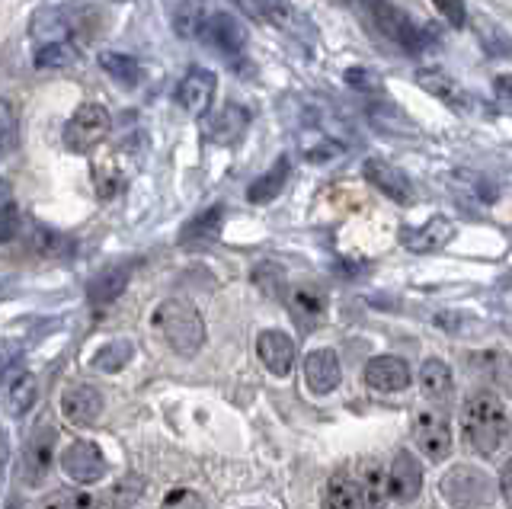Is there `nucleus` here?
I'll use <instances>...</instances> for the list:
<instances>
[{
    "instance_id": "nucleus-14",
    "label": "nucleus",
    "mask_w": 512,
    "mask_h": 509,
    "mask_svg": "<svg viewBox=\"0 0 512 509\" xmlns=\"http://www.w3.org/2000/svg\"><path fill=\"white\" fill-rule=\"evenodd\" d=\"M61 413L74 426H93L103 413V397L93 385H71L61 394Z\"/></svg>"
},
{
    "instance_id": "nucleus-37",
    "label": "nucleus",
    "mask_w": 512,
    "mask_h": 509,
    "mask_svg": "<svg viewBox=\"0 0 512 509\" xmlns=\"http://www.w3.org/2000/svg\"><path fill=\"white\" fill-rule=\"evenodd\" d=\"M16 148V116L7 100H0V157Z\"/></svg>"
},
{
    "instance_id": "nucleus-27",
    "label": "nucleus",
    "mask_w": 512,
    "mask_h": 509,
    "mask_svg": "<svg viewBox=\"0 0 512 509\" xmlns=\"http://www.w3.org/2000/svg\"><path fill=\"white\" fill-rule=\"evenodd\" d=\"M324 509H359V490H356V477L349 471H336L330 474V481L324 487V497H320Z\"/></svg>"
},
{
    "instance_id": "nucleus-11",
    "label": "nucleus",
    "mask_w": 512,
    "mask_h": 509,
    "mask_svg": "<svg viewBox=\"0 0 512 509\" xmlns=\"http://www.w3.org/2000/svg\"><path fill=\"white\" fill-rule=\"evenodd\" d=\"M423 490V468L413 458V452L400 449L394 455V465L388 471V497L397 503H413Z\"/></svg>"
},
{
    "instance_id": "nucleus-23",
    "label": "nucleus",
    "mask_w": 512,
    "mask_h": 509,
    "mask_svg": "<svg viewBox=\"0 0 512 509\" xmlns=\"http://www.w3.org/2000/svg\"><path fill=\"white\" fill-rule=\"evenodd\" d=\"M221 228H224V209L212 205V209H205L186 221L180 231V244H212L221 237Z\"/></svg>"
},
{
    "instance_id": "nucleus-45",
    "label": "nucleus",
    "mask_w": 512,
    "mask_h": 509,
    "mask_svg": "<svg viewBox=\"0 0 512 509\" xmlns=\"http://www.w3.org/2000/svg\"><path fill=\"white\" fill-rule=\"evenodd\" d=\"M119 4H125V0H119Z\"/></svg>"
},
{
    "instance_id": "nucleus-28",
    "label": "nucleus",
    "mask_w": 512,
    "mask_h": 509,
    "mask_svg": "<svg viewBox=\"0 0 512 509\" xmlns=\"http://www.w3.org/2000/svg\"><path fill=\"white\" fill-rule=\"evenodd\" d=\"M420 388L426 397L432 401H445L448 394L455 388V378H452V369L442 362V359H426L420 365Z\"/></svg>"
},
{
    "instance_id": "nucleus-7",
    "label": "nucleus",
    "mask_w": 512,
    "mask_h": 509,
    "mask_svg": "<svg viewBox=\"0 0 512 509\" xmlns=\"http://www.w3.org/2000/svg\"><path fill=\"white\" fill-rule=\"evenodd\" d=\"M413 439L429 461H445L452 455V429H448L445 413L423 410L413 417Z\"/></svg>"
},
{
    "instance_id": "nucleus-39",
    "label": "nucleus",
    "mask_w": 512,
    "mask_h": 509,
    "mask_svg": "<svg viewBox=\"0 0 512 509\" xmlns=\"http://www.w3.org/2000/svg\"><path fill=\"white\" fill-rule=\"evenodd\" d=\"M432 7L439 10V17L448 23L461 29L464 23H468V10H464V0H432Z\"/></svg>"
},
{
    "instance_id": "nucleus-35",
    "label": "nucleus",
    "mask_w": 512,
    "mask_h": 509,
    "mask_svg": "<svg viewBox=\"0 0 512 509\" xmlns=\"http://www.w3.org/2000/svg\"><path fill=\"white\" fill-rule=\"evenodd\" d=\"M253 282L260 285L266 295H285V273L276 263H263L260 269H253Z\"/></svg>"
},
{
    "instance_id": "nucleus-26",
    "label": "nucleus",
    "mask_w": 512,
    "mask_h": 509,
    "mask_svg": "<svg viewBox=\"0 0 512 509\" xmlns=\"http://www.w3.org/2000/svg\"><path fill=\"white\" fill-rule=\"evenodd\" d=\"M288 173H292V164H288V157H279L276 164H272L260 180H256L250 189H247V199L253 205H266L272 199H279V193L288 183Z\"/></svg>"
},
{
    "instance_id": "nucleus-1",
    "label": "nucleus",
    "mask_w": 512,
    "mask_h": 509,
    "mask_svg": "<svg viewBox=\"0 0 512 509\" xmlns=\"http://www.w3.org/2000/svg\"><path fill=\"white\" fill-rule=\"evenodd\" d=\"M461 429L474 452L493 455L500 449L509 436V417H506V404L500 401V394L477 391L474 397H468L461 410Z\"/></svg>"
},
{
    "instance_id": "nucleus-3",
    "label": "nucleus",
    "mask_w": 512,
    "mask_h": 509,
    "mask_svg": "<svg viewBox=\"0 0 512 509\" xmlns=\"http://www.w3.org/2000/svg\"><path fill=\"white\" fill-rule=\"evenodd\" d=\"M154 327L160 330V337L167 340L173 353H180L192 359L205 343V321L199 308L186 298H167L160 301L154 311Z\"/></svg>"
},
{
    "instance_id": "nucleus-33",
    "label": "nucleus",
    "mask_w": 512,
    "mask_h": 509,
    "mask_svg": "<svg viewBox=\"0 0 512 509\" xmlns=\"http://www.w3.org/2000/svg\"><path fill=\"white\" fill-rule=\"evenodd\" d=\"M93 183H96V196L112 199L125 186V173L116 170V164H112V161H100L93 167Z\"/></svg>"
},
{
    "instance_id": "nucleus-16",
    "label": "nucleus",
    "mask_w": 512,
    "mask_h": 509,
    "mask_svg": "<svg viewBox=\"0 0 512 509\" xmlns=\"http://www.w3.org/2000/svg\"><path fill=\"white\" fill-rule=\"evenodd\" d=\"M455 237V225L445 215L429 218L420 228H404L400 231V244L413 253H439L448 241Z\"/></svg>"
},
{
    "instance_id": "nucleus-12",
    "label": "nucleus",
    "mask_w": 512,
    "mask_h": 509,
    "mask_svg": "<svg viewBox=\"0 0 512 509\" xmlns=\"http://www.w3.org/2000/svg\"><path fill=\"white\" fill-rule=\"evenodd\" d=\"M256 356L266 365V369L276 375V378H285L288 372L295 369V356H298V346L295 340L288 337L282 330H263L260 340H256Z\"/></svg>"
},
{
    "instance_id": "nucleus-40",
    "label": "nucleus",
    "mask_w": 512,
    "mask_h": 509,
    "mask_svg": "<svg viewBox=\"0 0 512 509\" xmlns=\"http://www.w3.org/2000/svg\"><path fill=\"white\" fill-rule=\"evenodd\" d=\"M16 231H20V212L13 202H0V244L16 237Z\"/></svg>"
},
{
    "instance_id": "nucleus-44",
    "label": "nucleus",
    "mask_w": 512,
    "mask_h": 509,
    "mask_svg": "<svg viewBox=\"0 0 512 509\" xmlns=\"http://www.w3.org/2000/svg\"><path fill=\"white\" fill-rule=\"evenodd\" d=\"M496 87H500V100H509V77H500Z\"/></svg>"
},
{
    "instance_id": "nucleus-29",
    "label": "nucleus",
    "mask_w": 512,
    "mask_h": 509,
    "mask_svg": "<svg viewBox=\"0 0 512 509\" xmlns=\"http://www.w3.org/2000/svg\"><path fill=\"white\" fill-rule=\"evenodd\" d=\"M208 20L205 0H180L173 7V33L180 39H196Z\"/></svg>"
},
{
    "instance_id": "nucleus-8",
    "label": "nucleus",
    "mask_w": 512,
    "mask_h": 509,
    "mask_svg": "<svg viewBox=\"0 0 512 509\" xmlns=\"http://www.w3.org/2000/svg\"><path fill=\"white\" fill-rule=\"evenodd\" d=\"M61 471L68 474L74 484H96L106 477V458L93 442L77 439L61 452Z\"/></svg>"
},
{
    "instance_id": "nucleus-31",
    "label": "nucleus",
    "mask_w": 512,
    "mask_h": 509,
    "mask_svg": "<svg viewBox=\"0 0 512 509\" xmlns=\"http://www.w3.org/2000/svg\"><path fill=\"white\" fill-rule=\"evenodd\" d=\"M100 65L103 71L112 77L116 84L122 87H135L141 81V65L132 55H122V52H100Z\"/></svg>"
},
{
    "instance_id": "nucleus-41",
    "label": "nucleus",
    "mask_w": 512,
    "mask_h": 509,
    "mask_svg": "<svg viewBox=\"0 0 512 509\" xmlns=\"http://www.w3.org/2000/svg\"><path fill=\"white\" fill-rule=\"evenodd\" d=\"M20 356H23V343L20 340H10V337L0 340V378H4L16 362H20Z\"/></svg>"
},
{
    "instance_id": "nucleus-10",
    "label": "nucleus",
    "mask_w": 512,
    "mask_h": 509,
    "mask_svg": "<svg viewBox=\"0 0 512 509\" xmlns=\"http://www.w3.org/2000/svg\"><path fill=\"white\" fill-rule=\"evenodd\" d=\"M215 90H218V77L205 68H192L180 87H176V103H180L189 116H205L208 109H212V100H215Z\"/></svg>"
},
{
    "instance_id": "nucleus-30",
    "label": "nucleus",
    "mask_w": 512,
    "mask_h": 509,
    "mask_svg": "<svg viewBox=\"0 0 512 509\" xmlns=\"http://www.w3.org/2000/svg\"><path fill=\"white\" fill-rule=\"evenodd\" d=\"M77 58H80L77 42L61 39V42H42L32 61H36L39 71H61V68H71Z\"/></svg>"
},
{
    "instance_id": "nucleus-18",
    "label": "nucleus",
    "mask_w": 512,
    "mask_h": 509,
    "mask_svg": "<svg viewBox=\"0 0 512 509\" xmlns=\"http://www.w3.org/2000/svg\"><path fill=\"white\" fill-rule=\"evenodd\" d=\"M199 36L224 55H240L247 45V29L240 26L231 13H215V17H208Z\"/></svg>"
},
{
    "instance_id": "nucleus-17",
    "label": "nucleus",
    "mask_w": 512,
    "mask_h": 509,
    "mask_svg": "<svg viewBox=\"0 0 512 509\" xmlns=\"http://www.w3.org/2000/svg\"><path fill=\"white\" fill-rule=\"evenodd\" d=\"M365 385L384 394L404 391L410 385V365L400 356H375L365 365Z\"/></svg>"
},
{
    "instance_id": "nucleus-21",
    "label": "nucleus",
    "mask_w": 512,
    "mask_h": 509,
    "mask_svg": "<svg viewBox=\"0 0 512 509\" xmlns=\"http://www.w3.org/2000/svg\"><path fill=\"white\" fill-rule=\"evenodd\" d=\"M416 84H420L429 97H436L442 100L445 106H452L455 113H464V109L471 106V97H468V90H464L455 77H448L445 71H429L423 68L420 74H416Z\"/></svg>"
},
{
    "instance_id": "nucleus-2",
    "label": "nucleus",
    "mask_w": 512,
    "mask_h": 509,
    "mask_svg": "<svg viewBox=\"0 0 512 509\" xmlns=\"http://www.w3.org/2000/svg\"><path fill=\"white\" fill-rule=\"evenodd\" d=\"M359 7L365 10L368 23H372L384 39L400 45L407 55H423L436 45V36L429 33V26L413 20L407 10L394 7L391 0H359Z\"/></svg>"
},
{
    "instance_id": "nucleus-4",
    "label": "nucleus",
    "mask_w": 512,
    "mask_h": 509,
    "mask_svg": "<svg viewBox=\"0 0 512 509\" xmlns=\"http://www.w3.org/2000/svg\"><path fill=\"white\" fill-rule=\"evenodd\" d=\"M442 497L455 509H490L493 484L477 468H452L442 477Z\"/></svg>"
},
{
    "instance_id": "nucleus-34",
    "label": "nucleus",
    "mask_w": 512,
    "mask_h": 509,
    "mask_svg": "<svg viewBox=\"0 0 512 509\" xmlns=\"http://www.w3.org/2000/svg\"><path fill=\"white\" fill-rule=\"evenodd\" d=\"M39 509H96V500L87 490H58L52 497H45Z\"/></svg>"
},
{
    "instance_id": "nucleus-43",
    "label": "nucleus",
    "mask_w": 512,
    "mask_h": 509,
    "mask_svg": "<svg viewBox=\"0 0 512 509\" xmlns=\"http://www.w3.org/2000/svg\"><path fill=\"white\" fill-rule=\"evenodd\" d=\"M7 465H10V442L4 429H0V484H4V477H7Z\"/></svg>"
},
{
    "instance_id": "nucleus-38",
    "label": "nucleus",
    "mask_w": 512,
    "mask_h": 509,
    "mask_svg": "<svg viewBox=\"0 0 512 509\" xmlns=\"http://www.w3.org/2000/svg\"><path fill=\"white\" fill-rule=\"evenodd\" d=\"M160 509H208L205 500L199 497L196 490H189V487H173L167 497H164V506Z\"/></svg>"
},
{
    "instance_id": "nucleus-25",
    "label": "nucleus",
    "mask_w": 512,
    "mask_h": 509,
    "mask_svg": "<svg viewBox=\"0 0 512 509\" xmlns=\"http://www.w3.org/2000/svg\"><path fill=\"white\" fill-rule=\"evenodd\" d=\"M36 401H39V378L29 375V372L16 375L10 381L7 394H4V407H7L10 417H16V420L26 417V413L36 407Z\"/></svg>"
},
{
    "instance_id": "nucleus-13",
    "label": "nucleus",
    "mask_w": 512,
    "mask_h": 509,
    "mask_svg": "<svg viewBox=\"0 0 512 509\" xmlns=\"http://www.w3.org/2000/svg\"><path fill=\"white\" fill-rule=\"evenodd\" d=\"M304 381H308L311 394H330L340 388L343 381V365L333 349H311L304 356Z\"/></svg>"
},
{
    "instance_id": "nucleus-20",
    "label": "nucleus",
    "mask_w": 512,
    "mask_h": 509,
    "mask_svg": "<svg viewBox=\"0 0 512 509\" xmlns=\"http://www.w3.org/2000/svg\"><path fill=\"white\" fill-rule=\"evenodd\" d=\"M356 490H359V509H388V471L375 458L362 461Z\"/></svg>"
},
{
    "instance_id": "nucleus-32",
    "label": "nucleus",
    "mask_w": 512,
    "mask_h": 509,
    "mask_svg": "<svg viewBox=\"0 0 512 509\" xmlns=\"http://www.w3.org/2000/svg\"><path fill=\"white\" fill-rule=\"evenodd\" d=\"M132 353L135 349L128 340H112L93 356V369L96 372H119V369H125V362H132Z\"/></svg>"
},
{
    "instance_id": "nucleus-42",
    "label": "nucleus",
    "mask_w": 512,
    "mask_h": 509,
    "mask_svg": "<svg viewBox=\"0 0 512 509\" xmlns=\"http://www.w3.org/2000/svg\"><path fill=\"white\" fill-rule=\"evenodd\" d=\"M346 84L349 87H356V90H365V93H375L381 90V81L372 74V71H365V68H349L346 71Z\"/></svg>"
},
{
    "instance_id": "nucleus-19",
    "label": "nucleus",
    "mask_w": 512,
    "mask_h": 509,
    "mask_svg": "<svg viewBox=\"0 0 512 509\" xmlns=\"http://www.w3.org/2000/svg\"><path fill=\"white\" fill-rule=\"evenodd\" d=\"M128 279H132V266H128V263H112V266L100 269V273L87 282V301L93 308L112 305V301L125 292Z\"/></svg>"
},
{
    "instance_id": "nucleus-6",
    "label": "nucleus",
    "mask_w": 512,
    "mask_h": 509,
    "mask_svg": "<svg viewBox=\"0 0 512 509\" xmlns=\"http://www.w3.org/2000/svg\"><path fill=\"white\" fill-rule=\"evenodd\" d=\"M55 439L58 429L52 423H39L32 429V436L23 445V481L29 487H39L48 471L55 465Z\"/></svg>"
},
{
    "instance_id": "nucleus-9",
    "label": "nucleus",
    "mask_w": 512,
    "mask_h": 509,
    "mask_svg": "<svg viewBox=\"0 0 512 509\" xmlns=\"http://www.w3.org/2000/svg\"><path fill=\"white\" fill-rule=\"evenodd\" d=\"M362 177L397 205H413V199H416L407 173L394 164H388V161H381V157H368V161L362 164Z\"/></svg>"
},
{
    "instance_id": "nucleus-5",
    "label": "nucleus",
    "mask_w": 512,
    "mask_h": 509,
    "mask_svg": "<svg viewBox=\"0 0 512 509\" xmlns=\"http://www.w3.org/2000/svg\"><path fill=\"white\" fill-rule=\"evenodd\" d=\"M109 113L100 103H84L64 125V148L74 154H90L109 135Z\"/></svg>"
},
{
    "instance_id": "nucleus-24",
    "label": "nucleus",
    "mask_w": 512,
    "mask_h": 509,
    "mask_svg": "<svg viewBox=\"0 0 512 509\" xmlns=\"http://www.w3.org/2000/svg\"><path fill=\"white\" fill-rule=\"evenodd\" d=\"M234 4L244 10L250 20L276 26V29L292 26L295 20V7L288 4V0H234Z\"/></svg>"
},
{
    "instance_id": "nucleus-22",
    "label": "nucleus",
    "mask_w": 512,
    "mask_h": 509,
    "mask_svg": "<svg viewBox=\"0 0 512 509\" xmlns=\"http://www.w3.org/2000/svg\"><path fill=\"white\" fill-rule=\"evenodd\" d=\"M247 125H250L247 109L231 103V106H224L212 122H208V138H212L215 145H237V141L244 138Z\"/></svg>"
},
{
    "instance_id": "nucleus-15",
    "label": "nucleus",
    "mask_w": 512,
    "mask_h": 509,
    "mask_svg": "<svg viewBox=\"0 0 512 509\" xmlns=\"http://www.w3.org/2000/svg\"><path fill=\"white\" fill-rule=\"evenodd\" d=\"M285 301H288V311H292V321L301 330L317 327L320 317H324V311H327V295L320 285H292Z\"/></svg>"
},
{
    "instance_id": "nucleus-36",
    "label": "nucleus",
    "mask_w": 512,
    "mask_h": 509,
    "mask_svg": "<svg viewBox=\"0 0 512 509\" xmlns=\"http://www.w3.org/2000/svg\"><path fill=\"white\" fill-rule=\"evenodd\" d=\"M141 490H144V481H141V477H125V481H119L116 487L109 490V493H112L109 506H112V509H128V506H132V503L141 497Z\"/></svg>"
}]
</instances>
